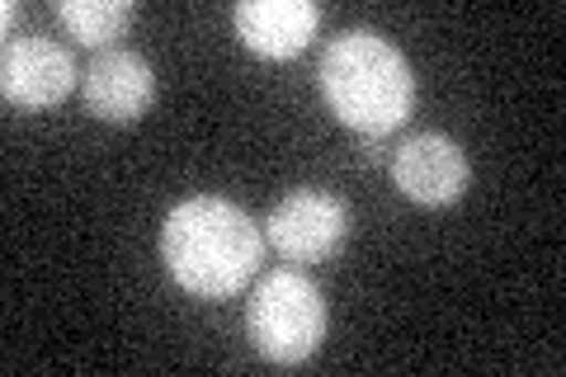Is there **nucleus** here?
<instances>
[{
    "instance_id": "2",
    "label": "nucleus",
    "mask_w": 566,
    "mask_h": 377,
    "mask_svg": "<svg viewBox=\"0 0 566 377\" xmlns=\"http://www.w3.org/2000/svg\"><path fill=\"white\" fill-rule=\"evenodd\" d=\"M322 95L345 128L382 137L411 118L416 76L401 48L378 29H345L322 52Z\"/></svg>"
},
{
    "instance_id": "6",
    "label": "nucleus",
    "mask_w": 566,
    "mask_h": 377,
    "mask_svg": "<svg viewBox=\"0 0 566 377\" xmlns=\"http://www.w3.org/2000/svg\"><path fill=\"white\" fill-rule=\"evenodd\" d=\"M392 179H397V189L411 203L444 208V203L463 199V189H468V179H472V160L444 133H416V137H406L401 147H397Z\"/></svg>"
},
{
    "instance_id": "7",
    "label": "nucleus",
    "mask_w": 566,
    "mask_h": 377,
    "mask_svg": "<svg viewBox=\"0 0 566 377\" xmlns=\"http://www.w3.org/2000/svg\"><path fill=\"white\" fill-rule=\"evenodd\" d=\"M81 95H85V109L104 123H137L156 100V71L142 52L109 48L85 66Z\"/></svg>"
},
{
    "instance_id": "1",
    "label": "nucleus",
    "mask_w": 566,
    "mask_h": 377,
    "mask_svg": "<svg viewBox=\"0 0 566 377\" xmlns=\"http://www.w3.org/2000/svg\"><path fill=\"white\" fill-rule=\"evenodd\" d=\"M264 231L232 199H185L161 227V260L193 297H237L260 269Z\"/></svg>"
},
{
    "instance_id": "9",
    "label": "nucleus",
    "mask_w": 566,
    "mask_h": 377,
    "mask_svg": "<svg viewBox=\"0 0 566 377\" xmlns=\"http://www.w3.org/2000/svg\"><path fill=\"white\" fill-rule=\"evenodd\" d=\"M57 20L85 48H104L137 20V6L133 0H57Z\"/></svg>"
},
{
    "instance_id": "4",
    "label": "nucleus",
    "mask_w": 566,
    "mask_h": 377,
    "mask_svg": "<svg viewBox=\"0 0 566 377\" xmlns=\"http://www.w3.org/2000/svg\"><path fill=\"white\" fill-rule=\"evenodd\" d=\"M349 237V208L326 189H293L264 218V241L289 264H322Z\"/></svg>"
},
{
    "instance_id": "5",
    "label": "nucleus",
    "mask_w": 566,
    "mask_h": 377,
    "mask_svg": "<svg viewBox=\"0 0 566 377\" xmlns=\"http://www.w3.org/2000/svg\"><path fill=\"white\" fill-rule=\"evenodd\" d=\"M76 57L52 39H10L0 52V95L14 109H52L76 90Z\"/></svg>"
},
{
    "instance_id": "3",
    "label": "nucleus",
    "mask_w": 566,
    "mask_h": 377,
    "mask_svg": "<svg viewBox=\"0 0 566 377\" xmlns=\"http://www.w3.org/2000/svg\"><path fill=\"white\" fill-rule=\"evenodd\" d=\"M326 321H331V312H326L322 289H316L307 274H297V269H274V274L260 279L245 326H251L255 349L270 358V364L293 368L322 349Z\"/></svg>"
},
{
    "instance_id": "8",
    "label": "nucleus",
    "mask_w": 566,
    "mask_h": 377,
    "mask_svg": "<svg viewBox=\"0 0 566 377\" xmlns=\"http://www.w3.org/2000/svg\"><path fill=\"white\" fill-rule=\"evenodd\" d=\"M232 20L241 43L260 57H297L322 29V6H312V0H241Z\"/></svg>"
}]
</instances>
